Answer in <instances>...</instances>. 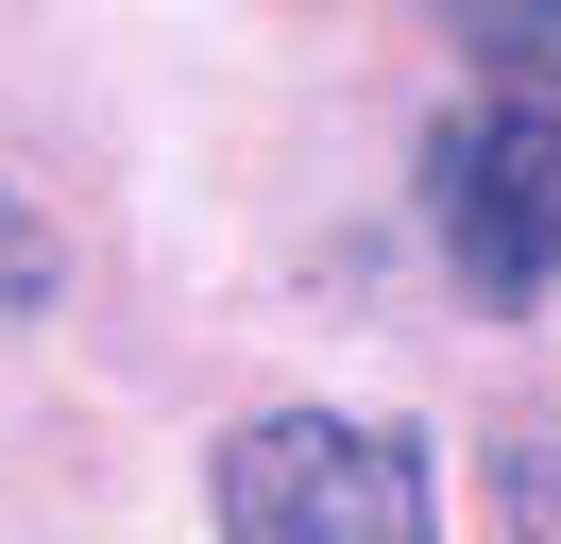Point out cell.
I'll list each match as a JSON object with an SVG mask.
<instances>
[{
    "instance_id": "cell-2",
    "label": "cell",
    "mask_w": 561,
    "mask_h": 544,
    "mask_svg": "<svg viewBox=\"0 0 561 544\" xmlns=\"http://www.w3.org/2000/svg\"><path fill=\"white\" fill-rule=\"evenodd\" d=\"M425 222H443V256H459V290L477 306H527L561 272V120L545 102H459L443 120V154H425Z\"/></svg>"
},
{
    "instance_id": "cell-3",
    "label": "cell",
    "mask_w": 561,
    "mask_h": 544,
    "mask_svg": "<svg viewBox=\"0 0 561 544\" xmlns=\"http://www.w3.org/2000/svg\"><path fill=\"white\" fill-rule=\"evenodd\" d=\"M443 34H459V52H477V68H493V86H511V102H527V86H545V68H561V0H459Z\"/></svg>"
},
{
    "instance_id": "cell-5",
    "label": "cell",
    "mask_w": 561,
    "mask_h": 544,
    "mask_svg": "<svg viewBox=\"0 0 561 544\" xmlns=\"http://www.w3.org/2000/svg\"><path fill=\"white\" fill-rule=\"evenodd\" d=\"M51 306V238H35V204L0 188V324H35Z\"/></svg>"
},
{
    "instance_id": "cell-1",
    "label": "cell",
    "mask_w": 561,
    "mask_h": 544,
    "mask_svg": "<svg viewBox=\"0 0 561 544\" xmlns=\"http://www.w3.org/2000/svg\"><path fill=\"white\" fill-rule=\"evenodd\" d=\"M425 442L357 408H273L221 442V544H425Z\"/></svg>"
},
{
    "instance_id": "cell-4",
    "label": "cell",
    "mask_w": 561,
    "mask_h": 544,
    "mask_svg": "<svg viewBox=\"0 0 561 544\" xmlns=\"http://www.w3.org/2000/svg\"><path fill=\"white\" fill-rule=\"evenodd\" d=\"M493 510H511V544H561V426L493 442Z\"/></svg>"
}]
</instances>
